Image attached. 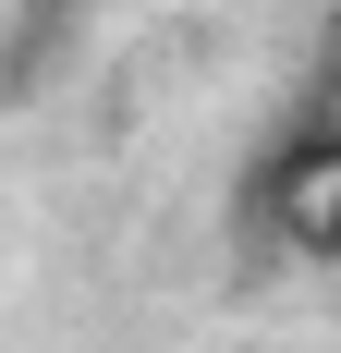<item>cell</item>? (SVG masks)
<instances>
[{"instance_id":"2","label":"cell","mask_w":341,"mask_h":353,"mask_svg":"<svg viewBox=\"0 0 341 353\" xmlns=\"http://www.w3.org/2000/svg\"><path fill=\"white\" fill-rule=\"evenodd\" d=\"M293 219H305V244H317V256L341 268V134H329V146L305 159V208H293Z\"/></svg>"},{"instance_id":"1","label":"cell","mask_w":341,"mask_h":353,"mask_svg":"<svg viewBox=\"0 0 341 353\" xmlns=\"http://www.w3.org/2000/svg\"><path fill=\"white\" fill-rule=\"evenodd\" d=\"M73 37H86V0H12V37H0V98H37V85L73 61Z\"/></svg>"}]
</instances>
